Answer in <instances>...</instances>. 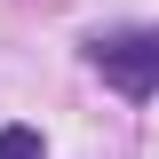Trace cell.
<instances>
[{
  "instance_id": "obj_1",
  "label": "cell",
  "mask_w": 159,
  "mask_h": 159,
  "mask_svg": "<svg viewBox=\"0 0 159 159\" xmlns=\"http://www.w3.org/2000/svg\"><path fill=\"white\" fill-rule=\"evenodd\" d=\"M88 64L103 72V88L119 96H159V24L151 32H111V40H88Z\"/></svg>"
},
{
  "instance_id": "obj_2",
  "label": "cell",
  "mask_w": 159,
  "mask_h": 159,
  "mask_svg": "<svg viewBox=\"0 0 159 159\" xmlns=\"http://www.w3.org/2000/svg\"><path fill=\"white\" fill-rule=\"evenodd\" d=\"M0 159H48L40 127H0Z\"/></svg>"
}]
</instances>
